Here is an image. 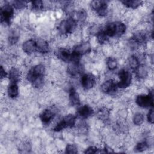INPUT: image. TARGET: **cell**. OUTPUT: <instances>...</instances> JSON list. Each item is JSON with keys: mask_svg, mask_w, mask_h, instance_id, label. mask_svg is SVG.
Returning a JSON list of instances; mask_svg holds the SVG:
<instances>
[{"mask_svg": "<svg viewBox=\"0 0 154 154\" xmlns=\"http://www.w3.org/2000/svg\"><path fill=\"white\" fill-rule=\"evenodd\" d=\"M54 54L57 58L64 62L69 63L72 60V52L68 49L64 48H57Z\"/></svg>", "mask_w": 154, "mask_h": 154, "instance_id": "cell-14", "label": "cell"}, {"mask_svg": "<svg viewBox=\"0 0 154 154\" xmlns=\"http://www.w3.org/2000/svg\"><path fill=\"white\" fill-rule=\"evenodd\" d=\"M80 81L81 86L86 90L91 89L96 84V76L91 73L83 74L81 78Z\"/></svg>", "mask_w": 154, "mask_h": 154, "instance_id": "cell-10", "label": "cell"}, {"mask_svg": "<svg viewBox=\"0 0 154 154\" xmlns=\"http://www.w3.org/2000/svg\"><path fill=\"white\" fill-rule=\"evenodd\" d=\"M147 38V37L145 32L142 31L137 32L131 37L130 39V45L134 48H137L145 43Z\"/></svg>", "mask_w": 154, "mask_h": 154, "instance_id": "cell-12", "label": "cell"}, {"mask_svg": "<svg viewBox=\"0 0 154 154\" xmlns=\"http://www.w3.org/2000/svg\"><path fill=\"white\" fill-rule=\"evenodd\" d=\"M149 147V144L147 141H143L138 143L135 147V150L137 152H141L147 150Z\"/></svg>", "mask_w": 154, "mask_h": 154, "instance_id": "cell-29", "label": "cell"}, {"mask_svg": "<svg viewBox=\"0 0 154 154\" xmlns=\"http://www.w3.org/2000/svg\"><path fill=\"white\" fill-rule=\"evenodd\" d=\"M75 18V17H74ZM87 18V13L84 9L78 10L76 13V18L75 19L78 22H83Z\"/></svg>", "mask_w": 154, "mask_h": 154, "instance_id": "cell-30", "label": "cell"}, {"mask_svg": "<svg viewBox=\"0 0 154 154\" xmlns=\"http://www.w3.org/2000/svg\"><path fill=\"white\" fill-rule=\"evenodd\" d=\"M99 149H97V147L94 146H90L84 151V153H99Z\"/></svg>", "mask_w": 154, "mask_h": 154, "instance_id": "cell-35", "label": "cell"}, {"mask_svg": "<svg viewBox=\"0 0 154 154\" xmlns=\"http://www.w3.org/2000/svg\"><path fill=\"white\" fill-rule=\"evenodd\" d=\"M118 76L120 79L117 82L118 88L124 89L130 86L132 82V74L131 73L126 69H122L118 72Z\"/></svg>", "mask_w": 154, "mask_h": 154, "instance_id": "cell-8", "label": "cell"}, {"mask_svg": "<svg viewBox=\"0 0 154 154\" xmlns=\"http://www.w3.org/2000/svg\"><path fill=\"white\" fill-rule=\"evenodd\" d=\"M14 11L13 7L8 3L5 4L1 7L0 18L1 22L10 25L14 16Z\"/></svg>", "mask_w": 154, "mask_h": 154, "instance_id": "cell-7", "label": "cell"}, {"mask_svg": "<svg viewBox=\"0 0 154 154\" xmlns=\"http://www.w3.org/2000/svg\"><path fill=\"white\" fill-rule=\"evenodd\" d=\"M7 76H8V73L5 72V70L3 68V67L1 66V79L5 78Z\"/></svg>", "mask_w": 154, "mask_h": 154, "instance_id": "cell-36", "label": "cell"}, {"mask_svg": "<svg viewBox=\"0 0 154 154\" xmlns=\"http://www.w3.org/2000/svg\"><path fill=\"white\" fill-rule=\"evenodd\" d=\"M77 21L72 16L63 20L58 26V30L61 35H68L74 32L77 26Z\"/></svg>", "mask_w": 154, "mask_h": 154, "instance_id": "cell-4", "label": "cell"}, {"mask_svg": "<svg viewBox=\"0 0 154 154\" xmlns=\"http://www.w3.org/2000/svg\"><path fill=\"white\" fill-rule=\"evenodd\" d=\"M32 8L34 10H41L43 8V2L42 1H34L31 2Z\"/></svg>", "mask_w": 154, "mask_h": 154, "instance_id": "cell-32", "label": "cell"}, {"mask_svg": "<svg viewBox=\"0 0 154 154\" xmlns=\"http://www.w3.org/2000/svg\"><path fill=\"white\" fill-rule=\"evenodd\" d=\"M101 90L103 93L108 94H112L115 93L118 88L117 83L112 79H108L103 82L100 86Z\"/></svg>", "mask_w": 154, "mask_h": 154, "instance_id": "cell-13", "label": "cell"}, {"mask_svg": "<svg viewBox=\"0 0 154 154\" xmlns=\"http://www.w3.org/2000/svg\"><path fill=\"white\" fill-rule=\"evenodd\" d=\"M8 77L10 82L18 83L20 79V73L19 70L16 67H11L8 73Z\"/></svg>", "mask_w": 154, "mask_h": 154, "instance_id": "cell-21", "label": "cell"}, {"mask_svg": "<svg viewBox=\"0 0 154 154\" xmlns=\"http://www.w3.org/2000/svg\"><path fill=\"white\" fill-rule=\"evenodd\" d=\"M22 49L27 54H31L37 52L36 40L29 39L24 42L22 44Z\"/></svg>", "mask_w": 154, "mask_h": 154, "instance_id": "cell-16", "label": "cell"}, {"mask_svg": "<svg viewBox=\"0 0 154 154\" xmlns=\"http://www.w3.org/2000/svg\"><path fill=\"white\" fill-rule=\"evenodd\" d=\"M19 32L17 29L12 30L8 35V41L10 45H15L19 41Z\"/></svg>", "mask_w": 154, "mask_h": 154, "instance_id": "cell-24", "label": "cell"}, {"mask_svg": "<svg viewBox=\"0 0 154 154\" xmlns=\"http://www.w3.org/2000/svg\"><path fill=\"white\" fill-rule=\"evenodd\" d=\"M121 2L126 7L132 9L137 8L143 4V1L136 0H123L121 1Z\"/></svg>", "mask_w": 154, "mask_h": 154, "instance_id": "cell-23", "label": "cell"}, {"mask_svg": "<svg viewBox=\"0 0 154 154\" xmlns=\"http://www.w3.org/2000/svg\"><path fill=\"white\" fill-rule=\"evenodd\" d=\"M97 116L100 120L103 121H106L109 118V112L106 108H100L97 112Z\"/></svg>", "mask_w": 154, "mask_h": 154, "instance_id": "cell-28", "label": "cell"}, {"mask_svg": "<svg viewBox=\"0 0 154 154\" xmlns=\"http://www.w3.org/2000/svg\"><path fill=\"white\" fill-rule=\"evenodd\" d=\"M91 8L97 15L101 17L105 16L108 13V2L105 1H93L90 4Z\"/></svg>", "mask_w": 154, "mask_h": 154, "instance_id": "cell-9", "label": "cell"}, {"mask_svg": "<svg viewBox=\"0 0 154 154\" xmlns=\"http://www.w3.org/2000/svg\"><path fill=\"white\" fill-rule=\"evenodd\" d=\"M45 71V67L43 64H37L28 71L26 79L35 88H40L44 83Z\"/></svg>", "mask_w": 154, "mask_h": 154, "instance_id": "cell-1", "label": "cell"}, {"mask_svg": "<svg viewBox=\"0 0 154 154\" xmlns=\"http://www.w3.org/2000/svg\"><path fill=\"white\" fill-rule=\"evenodd\" d=\"M144 120V115L141 112H137L135 113L132 118L133 123L136 126H140L141 125Z\"/></svg>", "mask_w": 154, "mask_h": 154, "instance_id": "cell-27", "label": "cell"}, {"mask_svg": "<svg viewBox=\"0 0 154 154\" xmlns=\"http://www.w3.org/2000/svg\"><path fill=\"white\" fill-rule=\"evenodd\" d=\"M82 67L79 61H70L67 66V72L72 76H75L81 73Z\"/></svg>", "mask_w": 154, "mask_h": 154, "instance_id": "cell-15", "label": "cell"}, {"mask_svg": "<svg viewBox=\"0 0 154 154\" xmlns=\"http://www.w3.org/2000/svg\"><path fill=\"white\" fill-rule=\"evenodd\" d=\"M69 99L70 103L72 106H78L80 105L81 101L79 95L73 87H72L69 90Z\"/></svg>", "mask_w": 154, "mask_h": 154, "instance_id": "cell-19", "label": "cell"}, {"mask_svg": "<svg viewBox=\"0 0 154 154\" xmlns=\"http://www.w3.org/2000/svg\"><path fill=\"white\" fill-rule=\"evenodd\" d=\"M154 113H153V108H151L150 109V110L149 111L147 115V119L148 122L151 123L153 124V119H154Z\"/></svg>", "mask_w": 154, "mask_h": 154, "instance_id": "cell-34", "label": "cell"}, {"mask_svg": "<svg viewBox=\"0 0 154 154\" xmlns=\"http://www.w3.org/2000/svg\"><path fill=\"white\" fill-rule=\"evenodd\" d=\"M106 64L107 67L110 70H114L117 69L118 66V62L116 58L114 57H108L106 59Z\"/></svg>", "mask_w": 154, "mask_h": 154, "instance_id": "cell-26", "label": "cell"}, {"mask_svg": "<svg viewBox=\"0 0 154 154\" xmlns=\"http://www.w3.org/2000/svg\"><path fill=\"white\" fill-rule=\"evenodd\" d=\"M134 73L137 78L139 79H144L149 75V68L145 64H140L135 70Z\"/></svg>", "mask_w": 154, "mask_h": 154, "instance_id": "cell-20", "label": "cell"}, {"mask_svg": "<svg viewBox=\"0 0 154 154\" xmlns=\"http://www.w3.org/2000/svg\"><path fill=\"white\" fill-rule=\"evenodd\" d=\"M102 30L108 38L120 37L125 33L126 26L124 23L120 21L112 22L106 25Z\"/></svg>", "mask_w": 154, "mask_h": 154, "instance_id": "cell-2", "label": "cell"}, {"mask_svg": "<svg viewBox=\"0 0 154 154\" xmlns=\"http://www.w3.org/2000/svg\"><path fill=\"white\" fill-rule=\"evenodd\" d=\"M19 93V90L17 83L10 82V84L7 87L8 96L11 99H14L18 96Z\"/></svg>", "mask_w": 154, "mask_h": 154, "instance_id": "cell-22", "label": "cell"}, {"mask_svg": "<svg viewBox=\"0 0 154 154\" xmlns=\"http://www.w3.org/2000/svg\"><path fill=\"white\" fill-rule=\"evenodd\" d=\"M153 100V91L152 90L147 94L138 95L135 99V103L141 108H153L154 105Z\"/></svg>", "mask_w": 154, "mask_h": 154, "instance_id": "cell-6", "label": "cell"}, {"mask_svg": "<svg viewBox=\"0 0 154 154\" xmlns=\"http://www.w3.org/2000/svg\"><path fill=\"white\" fill-rule=\"evenodd\" d=\"M78 115L82 119H87L94 114L93 109L88 105H84L78 107L77 109Z\"/></svg>", "mask_w": 154, "mask_h": 154, "instance_id": "cell-17", "label": "cell"}, {"mask_svg": "<svg viewBox=\"0 0 154 154\" xmlns=\"http://www.w3.org/2000/svg\"><path fill=\"white\" fill-rule=\"evenodd\" d=\"M76 116L72 114H69L64 117L53 128L54 132H60L66 128H73L76 123Z\"/></svg>", "mask_w": 154, "mask_h": 154, "instance_id": "cell-5", "label": "cell"}, {"mask_svg": "<svg viewBox=\"0 0 154 154\" xmlns=\"http://www.w3.org/2000/svg\"><path fill=\"white\" fill-rule=\"evenodd\" d=\"M28 2L25 1H20V0H16L13 1L11 2V5L14 8L16 9H23L24 8Z\"/></svg>", "mask_w": 154, "mask_h": 154, "instance_id": "cell-31", "label": "cell"}, {"mask_svg": "<svg viewBox=\"0 0 154 154\" xmlns=\"http://www.w3.org/2000/svg\"><path fill=\"white\" fill-rule=\"evenodd\" d=\"M91 50V47L89 42L85 41L76 45L72 51V60L70 61H79L81 57L90 53Z\"/></svg>", "mask_w": 154, "mask_h": 154, "instance_id": "cell-3", "label": "cell"}, {"mask_svg": "<svg viewBox=\"0 0 154 154\" xmlns=\"http://www.w3.org/2000/svg\"><path fill=\"white\" fill-rule=\"evenodd\" d=\"M128 63L129 67L132 70H135L140 64V61L137 56L132 55L128 58Z\"/></svg>", "mask_w": 154, "mask_h": 154, "instance_id": "cell-25", "label": "cell"}, {"mask_svg": "<svg viewBox=\"0 0 154 154\" xmlns=\"http://www.w3.org/2000/svg\"><path fill=\"white\" fill-rule=\"evenodd\" d=\"M57 113V109L55 108L51 107L45 109L39 115L41 122L44 125L49 124L54 119Z\"/></svg>", "mask_w": 154, "mask_h": 154, "instance_id": "cell-11", "label": "cell"}, {"mask_svg": "<svg viewBox=\"0 0 154 154\" xmlns=\"http://www.w3.org/2000/svg\"><path fill=\"white\" fill-rule=\"evenodd\" d=\"M37 52L38 53L45 54L49 52V45L48 42L44 39L39 38L36 40Z\"/></svg>", "mask_w": 154, "mask_h": 154, "instance_id": "cell-18", "label": "cell"}, {"mask_svg": "<svg viewBox=\"0 0 154 154\" xmlns=\"http://www.w3.org/2000/svg\"><path fill=\"white\" fill-rule=\"evenodd\" d=\"M65 153H69V154L77 153H78L77 147L75 144H67L65 149Z\"/></svg>", "mask_w": 154, "mask_h": 154, "instance_id": "cell-33", "label": "cell"}]
</instances>
